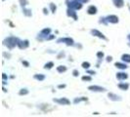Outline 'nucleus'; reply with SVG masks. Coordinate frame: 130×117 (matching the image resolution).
<instances>
[{
    "mask_svg": "<svg viewBox=\"0 0 130 117\" xmlns=\"http://www.w3.org/2000/svg\"><path fill=\"white\" fill-rule=\"evenodd\" d=\"M20 42V39L18 37H15V36H9L3 40V45L6 46L9 50H12L14 49L16 46H18Z\"/></svg>",
    "mask_w": 130,
    "mask_h": 117,
    "instance_id": "f257e3e1",
    "label": "nucleus"
},
{
    "mask_svg": "<svg viewBox=\"0 0 130 117\" xmlns=\"http://www.w3.org/2000/svg\"><path fill=\"white\" fill-rule=\"evenodd\" d=\"M66 4H67L68 8H71L73 10H80L83 6V3H80V2L74 1V0H67Z\"/></svg>",
    "mask_w": 130,
    "mask_h": 117,
    "instance_id": "f03ea898",
    "label": "nucleus"
},
{
    "mask_svg": "<svg viewBox=\"0 0 130 117\" xmlns=\"http://www.w3.org/2000/svg\"><path fill=\"white\" fill-rule=\"evenodd\" d=\"M57 43H64L67 46H74V40L71 37H62L57 39Z\"/></svg>",
    "mask_w": 130,
    "mask_h": 117,
    "instance_id": "7ed1b4c3",
    "label": "nucleus"
},
{
    "mask_svg": "<svg viewBox=\"0 0 130 117\" xmlns=\"http://www.w3.org/2000/svg\"><path fill=\"white\" fill-rule=\"evenodd\" d=\"M51 33V28L50 27H46V28H43L38 34V37L37 39H40V40H42V39H46V37L49 35Z\"/></svg>",
    "mask_w": 130,
    "mask_h": 117,
    "instance_id": "20e7f679",
    "label": "nucleus"
},
{
    "mask_svg": "<svg viewBox=\"0 0 130 117\" xmlns=\"http://www.w3.org/2000/svg\"><path fill=\"white\" fill-rule=\"evenodd\" d=\"M53 102L61 105H69L71 104V101L67 97H60V99H53Z\"/></svg>",
    "mask_w": 130,
    "mask_h": 117,
    "instance_id": "39448f33",
    "label": "nucleus"
},
{
    "mask_svg": "<svg viewBox=\"0 0 130 117\" xmlns=\"http://www.w3.org/2000/svg\"><path fill=\"white\" fill-rule=\"evenodd\" d=\"M88 90L91 92H97V93H102V92H106V88L104 87H101V86H98V85H91L88 87Z\"/></svg>",
    "mask_w": 130,
    "mask_h": 117,
    "instance_id": "423d86ee",
    "label": "nucleus"
},
{
    "mask_svg": "<svg viewBox=\"0 0 130 117\" xmlns=\"http://www.w3.org/2000/svg\"><path fill=\"white\" fill-rule=\"evenodd\" d=\"M106 21L108 22V24L110 23V24H113L115 25V24H117L119 22V19L116 15H109V16L106 17Z\"/></svg>",
    "mask_w": 130,
    "mask_h": 117,
    "instance_id": "0eeeda50",
    "label": "nucleus"
},
{
    "mask_svg": "<svg viewBox=\"0 0 130 117\" xmlns=\"http://www.w3.org/2000/svg\"><path fill=\"white\" fill-rule=\"evenodd\" d=\"M90 33H91V35L96 36V37H98V38L103 39V40H107V37H106V36H105L104 34L101 32L100 30H98V29H91Z\"/></svg>",
    "mask_w": 130,
    "mask_h": 117,
    "instance_id": "6e6552de",
    "label": "nucleus"
},
{
    "mask_svg": "<svg viewBox=\"0 0 130 117\" xmlns=\"http://www.w3.org/2000/svg\"><path fill=\"white\" fill-rule=\"evenodd\" d=\"M76 10H73V9H71V8H68V10H67V15H68V17H70V18H72V19H74V21H77V14L75 12Z\"/></svg>",
    "mask_w": 130,
    "mask_h": 117,
    "instance_id": "1a4fd4ad",
    "label": "nucleus"
},
{
    "mask_svg": "<svg viewBox=\"0 0 130 117\" xmlns=\"http://www.w3.org/2000/svg\"><path fill=\"white\" fill-rule=\"evenodd\" d=\"M116 77H117V79L119 80V81H123V80H126V79L128 78V74H127L126 72L120 71V72H117Z\"/></svg>",
    "mask_w": 130,
    "mask_h": 117,
    "instance_id": "9d476101",
    "label": "nucleus"
},
{
    "mask_svg": "<svg viewBox=\"0 0 130 117\" xmlns=\"http://www.w3.org/2000/svg\"><path fill=\"white\" fill-rule=\"evenodd\" d=\"M108 97L111 101H112V102H119V101H121L120 96H118L117 94H113V93H109L108 94Z\"/></svg>",
    "mask_w": 130,
    "mask_h": 117,
    "instance_id": "9b49d317",
    "label": "nucleus"
},
{
    "mask_svg": "<svg viewBox=\"0 0 130 117\" xmlns=\"http://www.w3.org/2000/svg\"><path fill=\"white\" fill-rule=\"evenodd\" d=\"M28 46H29L28 40H20L19 44H18V47L20 49H26Z\"/></svg>",
    "mask_w": 130,
    "mask_h": 117,
    "instance_id": "f8f14e48",
    "label": "nucleus"
},
{
    "mask_svg": "<svg viewBox=\"0 0 130 117\" xmlns=\"http://www.w3.org/2000/svg\"><path fill=\"white\" fill-rule=\"evenodd\" d=\"M98 12V9L96 6L94 5H90V6L87 8V14L88 15H96Z\"/></svg>",
    "mask_w": 130,
    "mask_h": 117,
    "instance_id": "ddd939ff",
    "label": "nucleus"
},
{
    "mask_svg": "<svg viewBox=\"0 0 130 117\" xmlns=\"http://www.w3.org/2000/svg\"><path fill=\"white\" fill-rule=\"evenodd\" d=\"M115 66L117 67V68H118V69H120V70H125V69H127L128 68V66H127V65H126V63L124 64L123 63H116L115 64Z\"/></svg>",
    "mask_w": 130,
    "mask_h": 117,
    "instance_id": "4468645a",
    "label": "nucleus"
},
{
    "mask_svg": "<svg viewBox=\"0 0 130 117\" xmlns=\"http://www.w3.org/2000/svg\"><path fill=\"white\" fill-rule=\"evenodd\" d=\"M117 87H118L120 90H122V91H126V90L129 89V84L123 82V83H119V84L117 85Z\"/></svg>",
    "mask_w": 130,
    "mask_h": 117,
    "instance_id": "2eb2a0df",
    "label": "nucleus"
},
{
    "mask_svg": "<svg viewBox=\"0 0 130 117\" xmlns=\"http://www.w3.org/2000/svg\"><path fill=\"white\" fill-rule=\"evenodd\" d=\"M112 2H113V5L117 7V8H121L124 5L123 0H112Z\"/></svg>",
    "mask_w": 130,
    "mask_h": 117,
    "instance_id": "dca6fc26",
    "label": "nucleus"
},
{
    "mask_svg": "<svg viewBox=\"0 0 130 117\" xmlns=\"http://www.w3.org/2000/svg\"><path fill=\"white\" fill-rule=\"evenodd\" d=\"M121 61L126 63V64H130V55L129 54H123L121 56Z\"/></svg>",
    "mask_w": 130,
    "mask_h": 117,
    "instance_id": "f3484780",
    "label": "nucleus"
},
{
    "mask_svg": "<svg viewBox=\"0 0 130 117\" xmlns=\"http://www.w3.org/2000/svg\"><path fill=\"white\" fill-rule=\"evenodd\" d=\"M33 78H34L35 80H37V81H43V80L45 79V75H44V74H41V73H39V74H34V75H33Z\"/></svg>",
    "mask_w": 130,
    "mask_h": 117,
    "instance_id": "a211bd4d",
    "label": "nucleus"
},
{
    "mask_svg": "<svg viewBox=\"0 0 130 117\" xmlns=\"http://www.w3.org/2000/svg\"><path fill=\"white\" fill-rule=\"evenodd\" d=\"M85 101H87V97H75V99L73 100V104H79V103H81V102H85Z\"/></svg>",
    "mask_w": 130,
    "mask_h": 117,
    "instance_id": "6ab92c4d",
    "label": "nucleus"
},
{
    "mask_svg": "<svg viewBox=\"0 0 130 117\" xmlns=\"http://www.w3.org/2000/svg\"><path fill=\"white\" fill-rule=\"evenodd\" d=\"M23 13H24V15L26 16V17H31V16H32L31 10H30V9H26L25 7L23 8Z\"/></svg>",
    "mask_w": 130,
    "mask_h": 117,
    "instance_id": "aec40b11",
    "label": "nucleus"
},
{
    "mask_svg": "<svg viewBox=\"0 0 130 117\" xmlns=\"http://www.w3.org/2000/svg\"><path fill=\"white\" fill-rule=\"evenodd\" d=\"M67 66L66 65H59V66H57V71L59 72V73H63V72H66L67 71Z\"/></svg>",
    "mask_w": 130,
    "mask_h": 117,
    "instance_id": "412c9836",
    "label": "nucleus"
},
{
    "mask_svg": "<svg viewBox=\"0 0 130 117\" xmlns=\"http://www.w3.org/2000/svg\"><path fill=\"white\" fill-rule=\"evenodd\" d=\"M53 66H54V63L53 62H48V63H46L45 65H44V66H43V68L44 69H51V68H53Z\"/></svg>",
    "mask_w": 130,
    "mask_h": 117,
    "instance_id": "4be33fe9",
    "label": "nucleus"
},
{
    "mask_svg": "<svg viewBox=\"0 0 130 117\" xmlns=\"http://www.w3.org/2000/svg\"><path fill=\"white\" fill-rule=\"evenodd\" d=\"M28 94V90L26 88H24V89H21L19 91V95L20 96H26Z\"/></svg>",
    "mask_w": 130,
    "mask_h": 117,
    "instance_id": "5701e85b",
    "label": "nucleus"
},
{
    "mask_svg": "<svg viewBox=\"0 0 130 117\" xmlns=\"http://www.w3.org/2000/svg\"><path fill=\"white\" fill-rule=\"evenodd\" d=\"M50 10H51V13L52 14H55L56 13V11H57V6L54 4V3H50Z\"/></svg>",
    "mask_w": 130,
    "mask_h": 117,
    "instance_id": "b1692460",
    "label": "nucleus"
},
{
    "mask_svg": "<svg viewBox=\"0 0 130 117\" xmlns=\"http://www.w3.org/2000/svg\"><path fill=\"white\" fill-rule=\"evenodd\" d=\"M90 63L89 62H83L82 64H81V66H82V68H84V69H89V67H90Z\"/></svg>",
    "mask_w": 130,
    "mask_h": 117,
    "instance_id": "393cba45",
    "label": "nucleus"
},
{
    "mask_svg": "<svg viewBox=\"0 0 130 117\" xmlns=\"http://www.w3.org/2000/svg\"><path fill=\"white\" fill-rule=\"evenodd\" d=\"M19 1H20L21 6L23 7V8H24V7H26V5L28 4V1H27V0H19Z\"/></svg>",
    "mask_w": 130,
    "mask_h": 117,
    "instance_id": "a878e982",
    "label": "nucleus"
},
{
    "mask_svg": "<svg viewBox=\"0 0 130 117\" xmlns=\"http://www.w3.org/2000/svg\"><path fill=\"white\" fill-rule=\"evenodd\" d=\"M81 80H82V81H91L92 77L89 76V75H84V76L81 77Z\"/></svg>",
    "mask_w": 130,
    "mask_h": 117,
    "instance_id": "bb28decb",
    "label": "nucleus"
},
{
    "mask_svg": "<svg viewBox=\"0 0 130 117\" xmlns=\"http://www.w3.org/2000/svg\"><path fill=\"white\" fill-rule=\"evenodd\" d=\"M54 38H55V35H53V34H51V33H50V34H49V35L46 37L45 40L49 41V40H52V39H54Z\"/></svg>",
    "mask_w": 130,
    "mask_h": 117,
    "instance_id": "cd10ccee",
    "label": "nucleus"
},
{
    "mask_svg": "<svg viewBox=\"0 0 130 117\" xmlns=\"http://www.w3.org/2000/svg\"><path fill=\"white\" fill-rule=\"evenodd\" d=\"M97 58H100V60H101V58H104V53H103V52H98L97 53Z\"/></svg>",
    "mask_w": 130,
    "mask_h": 117,
    "instance_id": "c85d7f7f",
    "label": "nucleus"
},
{
    "mask_svg": "<svg viewBox=\"0 0 130 117\" xmlns=\"http://www.w3.org/2000/svg\"><path fill=\"white\" fill-rule=\"evenodd\" d=\"M72 75H73L74 77H77L78 75H79V71H78L77 69H74V70L72 71Z\"/></svg>",
    "mask_w": 130,
    "mask_h": 117,
    "instance_id": "c756f323",
    "label": "nucleus"
},
{
    "mask_svg": "<svg viewBox=\"0 0 130 117\" xmlns=\"http://www.w3.org/2000/svg\"><path fill=\"white\" fill-rule=\"evenodd\" d=\"M86 73H87V74H90V75H95V74H96V72L94 71V70H90V69H87Z\"/></svg>",
    "mask_w": 130,
    "mask_h": 117,
    "instance_id": "7c9ffc66",
    "label": "nucleus"
},
{
    "mask_svg": "<svg viewBox=\"0 0 130 117\" xmlns=\"http://www.w3.org/2000/svg\"><path fill=\"white\" fill-rule=\"evenodd\" d=\"M22 63H23V65H25L26 67H28V66H29V63H28V62H26V61H23Z\"/></svg>",
    "mask_w": 130,
    "mask_h": 117,
    "instance_id": "2f4dec72",
    "label": "nucleus"
},
{
    "mask_svg": "<svg viewBox=\"0 0 130 117\" xmlns=\"http://www.w3.org/2000/svg\"><path fill=\"white\" fill-rule=\"evenodd\" d=\"M74 1H78V2H80V3H83V4H84V3H87L89 0H74Z\"/></svg>",
    "mask_w": 130,
    "mask_h": 117,
    "instance_id": "473e14b6",
    "label": "nucleus"
},
{
    "mask_svg": "<svg viewBox=\"0 0 130 117\" xmlns=\"http://www.w3.org/2000/svg\"><path fill=\"white\" fill-rule=\"evenodd\" d=\"M2 78H3V80H6V79H8V76H7L6 73H3V74H2Z\"/></svg>",
    "mask_w": 130,
    "mask_h": 117,
    "instance_id": "72a5a7b5",
    "label": "nucleus"
},
{
    "mask_svg": "<svg viewBox=\"0 0 130 117\" xmlns=\"http://www.w3.org/2000/svg\"><path fill=\"white\" fill-rule=\"evenodd\" d=\"M62 57H65V53H63V52L60 53V55L58 56V58H61Z\"/></svg>",
    "mask_w": 130,
    "mask_h": 117,
    "instance_id": "f704fd0d",
    "label": "nucleus"
},
{
    "mask_svg": "<svg viewBox=\"0 0 130 117\" xmlns=\"http://www.w3.org/2000/svg\"><path fill=\"white\" fill-rule=\"evenodd\" d=\"M111 61H112V58H111V56L107 57V62H108V63H110V62H111Z\"/></svg>",
    "mask_w": 130,
    "mask_h": 117,
    "instance_id": "c9c22d12",
    "label": "nucleus"
},
{
    "mask_svg": "<svg viewBox=\"0 0 130 117\" xmlns=\"http://www.w3.org/2000/svg\"><path fill=\"white\" fill-rule=\"evenodd\" d=\"M59 89H62V88H66V84H61L58 86Z\"/></svg>",
    "mask_w": 130,
    "mask_h": 117,
    "instance_id": "e433bc0d",
    "label": "nucleus"
},
{
    "mask_svg": "<svg viewBox=\"0 0 130 117\" xmlns=\"http://www.w3.org/2000/svg\"><path fill=\"white\" fill-rule=\"evenodd\" d=\"M43 13H44V15H48V10H47L46 8L43 9Z\"/></svg>",
    "mask_w": 130,
    "mask_h": 117,
    "instance_id": "4c0bfd02",
    "label": "nucleus"
},
{
    "mask_svg": "<svg viewBox=\"0 0 130 117\" xmlns=\"http://www.w3.org/2000/svg\"><path fill=\"white\" fill-rule=\"evenodd\" d=\"M127 38H128V40L130 41V34H128V35H127Z\"/></svg>",
    "mask_w": 130,
    "mask_h": 117,
    "instance_id": "58836bf2",
    "label": "nucleus"
}]
</instances>
